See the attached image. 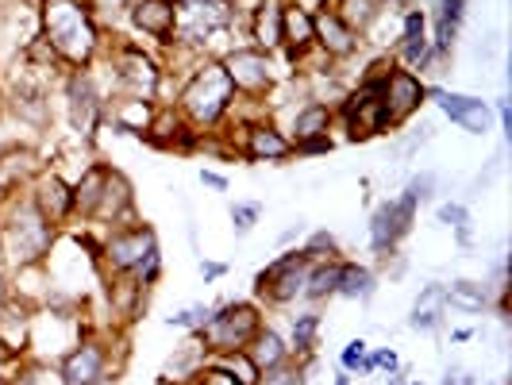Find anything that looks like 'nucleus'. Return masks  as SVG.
Wrapping results in <instances>:
<instances>
[{"label": "nucleus", "mask_w": 512, "mask_h": 385, "mask_svg": "<svg viewBox=\"0 0 512 385\" xmlns=\"http://www.w3.org/2000/svg\"><path fill=\"white\" fill-rule=\"evenodd\" d=\"M385 385H409V382H405V374H397V370H393V374H389V382H385Z\"/></svg>", "instance_id": "55"}, {"label": "nucleus", "mask_w": 512, "mask_h": 385, "mask_svg": "<svg viewBox=\"0 0 512 385\" xmlns=\"http://www.w3.org/2000/svg\"><path fill=\"white\" fill-rule=\"evenodd\" d=\"M54 370H58V382L62 385H97L104 378H116V370H112V347L104 339H97V335L74 339Z\"/></svg>", "instance_id": "11"}, {"label": "nucleus", "mask_w": 512, "mask_h": 385, "mask_svg": "<svg viewBox=\"0 0 512 385\" xmlns=\"http://www.w3.org/2000/svg\"><path fill=\"white\" fill-rule=\"evenodd\" d=\"M451 339H455V343H466V339H474V332H470V328H459V332H451Z\"/></svg>", "instance_id": "53"}, {"label": "nucleus", "mask_w": 512, "mask_h": 385, "mask_svg": "<svg viewBox=\"0 0 512 385\" xmlns=\"http://www.w3.org/2000/svg\"><path fill=\"white\" fill-rule=\"evenodd\" d=\"M335 116L343 120L351 143H366L374 135H385L389 131V116H385L382 104V81H359L355 89H347L339 108H335Z\"/></svg>", "instance_id": "8"}, {"label": "nucleus", "mask_w": 512, "mask_h": 385, "mask_svg": "<svg viewBox=\"0 0 512 385\" xmlns=\"http://www.w3.org/2000/svg\"><path fill=\"white\" fill-rule=\"evenodd\" d=\"M436 220L447 224V228H462V224H470V212H466V205H459V201H447V205L436 208Z\"/></svg>", "instance_id": "45"}, {"label": "nucleus", "mask_w": 512, "mask_h": 385, "mask_svg": "<svg viewBox=\"0 0 512 385\" xmlns=\"http://www.w3.org/2000/svg\"><path fill=\"white\" fill-rule=\"evenodd\" d=\"M58 243V228L43 220V212L27 197L0 208V262L12 266L16 274L43 270Z\"/></svg>", "instance_id": "3"}, {"label": "nucleus", "mask_w": 512, "mask_h": 385, "mask_svg": "<svg viewBox=\"0 0 512 385\" xmlns=\"http://www.w3.org/2000/svg\"><path fill=\"white\" fill-rule=\"evenodd\" d=\"M324 328V316L316 312V308H308V312H297L293 316V332H289V351H293V359H305L316 351V335Z\"/></svg>", "instance_id": "34"}, {"label": "nucleus", "mask_w": 512, "mask_h": 385, "mask_svg": "<svg viewBox=\"0 0 512 385\" xmlns=\"http://www.w3.org/2000/svg\"><path fill=\"white\" fill-rule=\"evenodd\" d=\"M27 201L43 212V220H47V224L62 228V224H70V220H74V181H66L58 170L47 166L39 178L31 181Z\"/></svg>", "instance_id": "16"}, {"label": "nucleus", "mask_w": 512, "mask_h": 385, "mask_svg": "<svg viewBox=\"0 0 512 385\" xmlns=\"http://www.w3.org/2000/svg\"><path fill=\"white\" fill-rule=\"evenodd\" d=\"M443 297H447V308L455 312H482L489 308V289L482 282H455V285H443Z\"/></svg>", "instance_id": "35"}, {"label": "nucleus", "mask_w": 512, "mask_h": 385, "mask_svg": "<svg viewBox=\"0 0 512 385\" xmlns=\"http://www.w3.org/2000/svg\"><path fill=\"white\" fill-rule=\"evenodd\" d=\"M8 362H20V359H16V355H12V351L0 343V366H8Z\"/></svg>", "instance_id": "52"}, {"label": "nucleus", "mask_w": 512, "mask_h": 385, "mask_svg": "<svg viewBox=\"0 0 512 385\" xmlns=\"http://www.w3.org/2000/svg\"><path fill=\"white\" fill-rule=\"evenodd\" d=\"M428 101L439 104V112L451 120V124H459L462 131H470V135H486L493 128V112H489V104L482 97H470V93H451V89H443V85H428Z\"/></svg>", "instance_id": "19"}, {"label": "nucleus", "mask_w": 512, "mask_h": 385, "mask_svg": "<svg viewBox=\"0 0 512 385\" xmlns=\"http://www.w3.org/2000/svg\"><path fill=\"white\" fill-rule=\"evenodd\" d=\"M189 385H239V382L231 378V374L224 370V366H220V362L212 359V362H205L197 374H193V382H189Z\"/></svg>", "instance_id": "43"}, {"label": "nucleus", "mask_w": 512, "mask_h": 385, "mask_svg": "<svg viewBox=\"0 0 512 385\" xmlns=\"http://www.w3.org/2000/svg\"><path fill=\"white\" fill-rule=\"evenodd\" d=\"M335 282H339V258H324V262H312L305 278V301L312 305H324L328 297H335Z\"/></svg>", "instance_id": "33"}, {"label": "nucleus", "mask_w": 512, "mask_h": 385, "mask_svg": "<svg viewBox=\"0 0 512 385\" xmlns=\"http://www.w3.org/2000/svg\"><path fill=\"white\" fill-rule=\"evenodd\" d=\"M247 355H251V362H255L262 374L293 359V351H289V343L282 339V332L270 328V324H262V328L255 332V339L247 343Z\"/></svg>", "instance_id": "31"}, {"label": "nucleus", "mask_w": 512, "mask_h": 385, "mask_svg": "<svg viewBox=\"0 0 512 385\" xmlns=\"http://www.w3.org/2000/svg\"><path fill=\"white\" fill-rule=\"evenodd\" d=\"M220 66L228 70L231 85H235V93L243 101H262L278 85L274 54L258 51V47H228V51L220 54Z\"/></svg>", "instance_id": "9"}, {"label": "nucleus", "mask_w": 512, "mask_h": 385, "mask_svg": "<svg viewBox=\"0 0 512 385\" xmlns=\"http://www.w3.org/2000/svg\"><path fill=\"white\" fill-rule=\"evenodd\" d=\"M212 316V308L208 305H189L181 308V312H174V316H166V328H185V332H201L205 328V320Z\"/></svg>", "instance_id": "38"}, {"label": "nucleus", "mask_w": 512, "mask_h": 385, "mask_svg": "<svg viewBox=\"0 0 512 385\" xmlns=\"http://www.w3.org/2000/svg\"><path fill=\"white\" fill-rule=\"evenodd\" d=\"M301 255L308 258V262H324V258H339V239H335L328 228L312 231L308 235V243L301 247Z\"/></svg>", "instance_id": "37"}, {"label": "nucleus", "mask_w": 512, "mask_h": 385, "mask_svg": "<svg viewBox=\"0 0 512 385\" xmlns=\"http://www.w3.org/2000/svg\"><path fill=\"white\" fill-rule=\"evenodd\" d=\"M151 147L158 151H197L201 143H205V131H197L185 116H181L174 104H158V112H154V124L151 131L143 135Z\"/></svg>", "instance_id": "20"}, {"label": "nucleus", "mask_w": 512, "mask_h": 385, "mask_svg": "<svg viewBox=\"0 0 512 385\" xmlns=\"http://www.w3.org/2000/svg\"><path fill=\"white\" fill-rule=\"evenodd\" d=\"M216 362H220V366H224L239 385H258V378H262V370L251 362L247 351H231V355H220Z\"/></svg>", "instance_id": "36"}, {"label": "nucleus", "mask_w": 512, "mask_h": 385, "mask_svg": "<svg viewBox=\"0 0 512 385\" xmlns=\"http://www.w3.org/2000/svg\"><path fill=\"white\" fill-rule=\"evenodd\" d=\"M224 274H228V262H212V258L201 262V278H205V282H220Z\"/></svg>", "instance_id": "48"}, {"label": "nucleus", "mask_w": 512, "mask_h": 385, "mask_svg": "<svg viewBox=\"0 0 512 385\" xmlns=\"http://www.w3.org/2000/svg\"><path fill=\"white\" fill-rule=\"evenodd\" d=\"M0 385H8V374H4V370H0Z\"/></svg>", "instance_id": "57"}, {"label": "nucleus", "mask_w": 512, "mask_h": 385, "mask_svg": "<svg viewBox=\"0 0 512 385\" xmlns=\"http://www.w3.org/2000/svg\"><path fill=\"white\" fill-rule=\"evenodd\" d=\"M366 339H351L343 351H339V370H347V374H355V370H362V362H366Z\"/></svg>", "instance_id": "44"}, {"label": "nucleus", "mask_w": 512, "mask_h": 385, "mask_svg": "<svg viewBox=\"0 0 512 385\" xmlns=\"http://www.w3.org/2000/svg\"><path fill=\"white\" fill-rule=\"evenodd\" d=\"M401 366L397 359V351L393 347H378V351H366V362H362V374H374V370H385V374H393Z\"/></svg>", "instance_id": "42"}, {"label": "nucleus", "mask_w": 512, "mask_h": 385, "mask_svg": "<svg viewBox=\"0 0 512 385\" xmlns=\"http://www.w3.org/2000/svg\"><path fill=\"white\" fill-rule=\"evenodd\" d=\"M39 39L70 70H93L104 51L101 24L89 0H39Z\"/></svg>", "instance_id": "1"}, {"label": "nucleus", "mask_w": 512, "mask_h": 385, "mask_svg": "<svg viewBox=\"0 0 512 385\" xmlns=\"http://www.w3.org/2000/svg\"><path fill=\"white\" fill-rule=\"evenodd\" d=\"M439 385H478V378L470 374V370H462V366H451L447 374H443V382Z\"/></svg>", "instance_id": "47"}, {"label": "nucleus", "mask_w": 512, "mask_h": 385, "mask_svg": "<svg viewBox=\"0 0 512 385\" xmlns=\"http://www.w3.org/2000/svg\"><path fill=\"white\" fill-rule=\"evenodd\" d=\"M308 266H312V262L301 255V247L278 255L266 270H258L255 274V297L258 301H266V305H274V308L293 305V301L305 293Z\"/></svg>", "instance_id": "10"}, {"label": "nucleus", "mask_w": 512, "mask_h": 385, "mask_svg": "<svg viewBox=\"0 0 512 385\" xmlns=\"http://www.w3.org/2000/svg\"><path fill=\"white\" fill-rule=\"evenodd\" d=\"M235 104H239V93L231 85L228 70L220 66V58H212V54L193 62V70L185 74V81L174 93V108L197 131H216L235 112Z\"/></svg>", "instance_id": "2"}, {"label": "nucleus", "mask_w": 512, "mask_h": 385, "mask_svg": "<svg viewBox=\"0 0 512 385\" xmlns=\"http://www.w3.org/2000/svg\"><path fill=\"white\" fill-rule=\"evenodd\" d=\"M332 128H335V108L324 101H308L301 104L297 112H293V124H289V143H293V154L301 151V147H312V143H324V139H332Z\"/></svg>", "instance_id": "24"}, {"label": "nucleus", "mask_w": 512, "mask_h": 385, "mask_svg": "<svg viewBox=\"0 0 512 385\" xmlns=\"http://www.w3.org/2000/svg\"><path fill=\"white\" fill-rule=\"evenodd\" d=\"M154 112H158V101H147V97H108L104 104V120H112L116 131L139 135V139L151 131Z\"/></svg>", "instance_id": "26"}, {"label": "nucleus", "mask_w": 512, "mask_h": 385, "mask_svg": "<svg viewBox=\"0 0 512 385\" xmlns=\"http://www.w3.org/2000/svg\"><path fill=\"white\" fill-rule=\"evenodd\" d=\"M228 4H239V0H228Z\"/></svg>", "instance_id": "59"}, {"label": "nucleus", "mask_w": 512, "mask_h": 385, "mask_svg": "<svg viewBox=\"0 0 512 385\" xmlns=\"http://www.w3.org/2000/svg\"><path fill=\"white\" fill-rule=\"evenodd\" d=\"M97 385H116V378H104V382H97Z\"/></svg>", "instance_id": "56"}, {"label": "nucleus", "mask_w": 512, "mask_h": 385, "mask_svg": "<svg viewBox=\"0 0 512 385\" xmlns=\"http://www.w3.org/2000/svg\"><path fill=\"white\" fill-rule=\"evenodd\" d=\"M154 247H158V231H154L151 224H143V220H135V224H124V228L108 231L101 239V247H97V258H93V262L101 266L104 278H128V274H135V266L151 255Z\"/></svg>", "instance_id": "6"}, {"label": "nucleus", "mask_w": 512, "mask_h": 385, "mask_svg": "<svg viewBox=\"0 0 512 385\" xmlns=\"http://www.w3.org/2000/svg\"><path fill=\"white\" fill-rule=\"evenodd\" d=\"M258 385H305V370H301V362L289 359L282 366H274V370H266Z\"/></svg>", "instance_id": "39"}, {"label": "nucleus", "mask_w": 512, "mask_h": 385, "mask_svg": "<svg viewBox=\"0 0 512 385\" xmlns=\"http://www.w3.org/2000/svg\"><path fill=\"white\" fill-rule=\"evenodd\" d=\"M416 208H420V201L412 197L409 189L397 201H382V205L374 208V216H370V251L374 255L389 258L401 247V239L416 224Z\"/></svg>", "instance_id": "13"}, {"label": "nucleus", "mask_w": 512, "mask_h": 385, "mask_svg": "<svg viewBox=\"0 0 512 385\" xmlns=\"http://www.w3.org/2000/svg\"><path fill=\"white\" fill-rule=\"evenodd\" d=\"M335 16L351 27L355 35H370L374 24H382L385 16V0H328Z\"/></svg>", "instance_id": "30"}, {"label": "nucleus", "mask_w": 512, "mask_h": 385, "mask_svg": "<svg viewBox=\"0 0 512 385\" xmlns=\"http://www.w3.org/2000/svg\"><path fill=\"white\" fill-rule=\"evenodd\" d=\"M128 24L154 39L158 47H174V24H178V4L174 0H131Z\"/></svg>", "instance_id": "22"}, {"label": "nucleus", "mask_w": 512, "mask_h": 385, "mask_svg": "<svg viewBox=\"0 0 512 385\" xmlns=\"http://www.w3.org/2000/svg\"><path fill=\"white\" fill-rule=\"evenodd\" d=\"M258 216H262L258 201H235L231 205V228H235V235H247L258 224Z\"/></svg>", "instance_id": "40"}, {"label": "nucleus", "mask_w": 512, "mask_h": 385, "mask_svg": "<svg viewBox=\"0 0 512 385\" xmlns=\"http://www.w3.org/2000/svg\"><path fill=\"white\" fill-rule=\"evenodd\" d=\"M12 297H16V289H12V278H8V274H4V266H0V308L8 305Z\"/></svg>", "instance_id": "50"}, {"label": "nucleus", "mask_w": 512, "mask_h": 385, "mask_svg": "<svg viewBox=\"0 0 512 385\" xmlns=\"http://www.w3.org/2000/svg\"><path fill=\"white\" fill-rule=\"evenodd\" d=\"M282 20H285V0H255L251 16H247V31H251V47L266 54L282 51Z\"/></svg>", "instance_id": "25"}, {"label": "nucleus", "mask_w": 512, "mask_h": 385, "mask_svg": "<svg viewBox=\"0 0 512 385\" xmlns=\"http://www.w3.org/2000/svg\"><path fill=\"white\" fill-rule=\"evenodd\" d=\"M497 116H501V128H505V135H512V108H509V101H497Z\"/></svg>", "instance_id": "51"}, {"label": "nucleus", "mask_w": 512, "mask_h": 385, "mask_svg": "<svg viewBox=\"0 0 512 385\" xmlns=\"http://www.w3.org/2000/svg\"><path fill=\"white\" fill-rule=\"evenodd\" d=\"M443 316H447V297H443V285L432 282L420 289L416 305L409 312V328L412 332H436L443 328Z\"/></svg>", "instance_id": "29"}, {"label": "nucleus", "mask_w": 512, "mask_h": 385, "mask_svg": "<svg viewBox=\"0 0 512 385\" xmlns=\"http://www.w3.org/2000/svg\"><path fill=\"white\" fill-rule=\"evenodd\" d=\"M262 308L255 301H228V305L212 308V316L205 320V328L193 335L201 343L208 359H220L231 351H247V343L255 339V332L262 328Z\"/></svg>", "instance_id": "5"}, {"label": "nucleus", "mask_w": 512, "mask_h": 385, "mask_svg": "<svg viewBox=\"0 0 512 385\" xmlns=\"http://www.w3.org/2000/svg\"><path fill=\"white\" fill-rule=\"evenodd\" d=\"M409 385H424V382H409Z\"/></svg>", "instance_id": "58"}, {"label": "nucleus", "mask_w": 512, "mask_h": 385, "mask_svg": "<svg viewBox=\"0 0 512 385\" xmlns=\"http://www.w3.org/2000/svg\"><path fill=\"white\" fill-rule=\"evenodd\" d=\"M466 20V0H436V8H432V20H428V39H432V51L439 58H447L451 47H455V39H459V27Z\"/></svg>", "instance_id": "27"}, {"label": "nucleus", "mask_w": 512, "mask_h": 385, "mask_svg": "<svg viewBox=\"0 0 512 385\" xmlns=\"http://www.w3.org/2000/svg\"><path fill=\"white\" fill-rule=\"evenodd\" d=\"M282 51L289 54V62H293V66H305L308 54H316V24H312V8H305L301 0H285Z\"/></svg>", "instance_id": "23"}, {"label": "nucleus", "mask_w": 512, "mask_h": 385, "mask_svg": "<svg viewBox=\"0 0 512 385\" xmlns=\"http://www.w3.org/2000/svg\"><path fill=\"white\" fill-rule=\"evenodd\" d=\"M201 181L212 185V189H220V193H228V178H224V174H216V170H201Z\"/></svg>", "instance_id": "49"}, {"label": "nucleus", "mask_w": 512, "mask_h": 385, "mask_svg": "<svg viewBox=\"0 0 512 385\" xmlns=\"http://www.w3.org/2000/svg\"><path fill=\"white\" fill-rule=\"evenodd\" d=\"M312 24H316V51H320L324 62H347V58L359 54L362 35H355L351 27L335 16L332 8H328V0H320L312 8Z\"/></svg>", "instance_id": "18"}, {"label": "nucleus", "mask_w": 512, "mask_h": 385, "mask_svg": "<svg viewBox=\"0 0 512 385\" xmlns=\"http://www.w3.org/2000/svg\"><path fill=\"white\" fill-rule=\"evenodd\" d=\"M378 289V278L370 266L362 262H343L339 258V282H335V297H347V301H370Z\"/></svg>", "instance_id": "32"}, {"label": "nucleus", "mask_w": 512, "mask_h": 385, "mask_svg": "<svg viewBox=\"0 0 512 385\" xmlns=\"http://www.w3.org/2000/svg\"><path fill=\"white\" fill-rule=\"evenodd\" d=\"M332 385H351V374H347V370H339V374L332 378Z\"/></svg>", "instance_id": "54"}, {"label": "nucleus", "mask_w": 512, "mask_h": 385, "mask_svg": "<svg viewBox=\"0 0 512 385\" xmlns=\"http://www.w3.org/2000/svg\"><path fill=\"white\" fill-rule=\"evenodd\" d=\"M428 101V81L420 74H412L405 66H393L382 81V104L389 116V131L405 128L412 116L420 112V104Z\"/></svg>", "instance_id": "14"}, {"label": "nucleus", "mask_w": 512, "mask_h": 385, "mask_svg": "<svg viewBox=\"0 0 512 385\" xmlns=\"http://www.w3.org/2000/svg\"><path fill=\"white\" fill-rule=\"evenodd\" d=\"M178 4V24H174V47L189 54H224V39L235 31L239 8L228 0H174Z\"/></svg>", "instance_id": "4"}, {"label": "nucleus", "mask_w": 512, "mask_h": 385, "mask_svg": "<svg viewBox=\"0 0 512 385\" xmlns=\"http://www.w3.org/2000/svg\"><path fill=\"white\" fill-rule=\"evenodd\" d=\"M432 189H436V178H432V174H420V178L409 181V193L416 197V201H420V205L432 197Z\"/></svg>", "instance_id": "46"}, {"label": "nucleus", "mask_w": 512, "mask_h": 385, "mask_svg": "<svg viewBox=\"0 0 512 385\" xmlns=\"http://www.w3.org/2000/svg\"><path fill=\"white\" fill-rule=\"evenodd\" d=\"M104 178H108V162H89V166L81 170V178L74 181V216L77 220H85V224L93 220L97 201H101Z\"/></svg>", "instance_id": "28"}, {"label": "nucleus", "mask_w": 512, "mask_h": 385, "mask_svg": "<svg viewBox=\"0 0 512 385\" xmlns=\"http://www.w3.org/2000/svg\"><path fill=\"white\" fill-rule=\"evenodd\" d=\"M131 278H135V285H143V289L158 285V278H162V247H154L151 255L135 266V274H131Z\"/></svg>", "instance_id": "41"}, {"label": "nucleus", "mask_w": 512, "mask_h": 385, "mask_svg": "<svg viewBox=\"0 0 512 385\" xmlns=\"http://www.w3.org/2000/svg\"><path fill=\"white\" fill-rule=\"evenodd\" d=\"M239 124V143H235V154L247 158V162H285L293 158V143L278 124L270 120H235Z\"/></svg>", "instance_id": "15"}, {"label": "nucleus", "mask_w": 512, "mask_h": 385, "mask_svg": "<svg viewBox=\"0 0 512 385\" xmlns=\"http://www.w3.org/2000/svg\"><path fill=\"white\" fill-rule=\"evenodd\" d=\"M62 89H66V116H70V128H74L77 139L89 143V139L97 135V128L104 124V104H108V97L101 93L93 70H70Z\"/></svg>", "instance_id": "12"}, {"label": "nucleus", "mask_w": 512, "mask_h": 385, "mask_svg": "<svg viewBox=\"0 0 512 385\" xmlns=\"http://www.w3.org/2000/svg\"><path fill=\"white\" fill-rule=\"evenodd\" d=\"M162 62L151 51H143L139 43H116L112 47V85L116 97H162Z\"/></svg>", "instance_id": "7"}, {"label": "nucleus", "mask_w": 512, "mask_h": 385, "mask_svg": "<svg viewBox=\"0 0 512 385\" xmlns=\"http://www.w3.org/2000/svg\"><path fill=\"white\" fill-rule=\"evenodd\" d=\"M43 170H47L43 158L31 151V147H20V143L4 147V151H0V208L27 197L31 181L39 178Z\"/></svg>", "instance_id": "17"}, {"label": "nucleus", "mask_w": 512, "mask_h": 385, "mask_svg": "<svg viewBox=\"0 0 512 385\" xmlns=\"http://www.w3.org/2000/svg\"><path fill=\"white\" fill-rule=\"evenodd\" d=\"M89 224H108V231L124 228V224H135V193H131V181L124 178L116 166H108L101 201H97V212H93Z\"/></svg>", "instance_id": "21"}]
</instances>
